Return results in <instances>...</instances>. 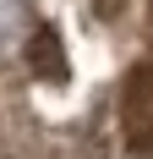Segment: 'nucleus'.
Masks as SVG:
<instances>
[{
	"label": "nucleus",
	"instance_id": "1",
	"mask_svg": "<svg viewBox=\"0 0 153 159\" xmlns=\"http://www.w3.org/2000/svg\"><path fill=\"white\" fill-rule=\"evenodd\" d=\"M22 55H28V66L38 71V77H55V71H60V33H55V28H38Z\"/></svg>",
	"mask_w": 153,
	"mask_h": 159
}]
</instances>
